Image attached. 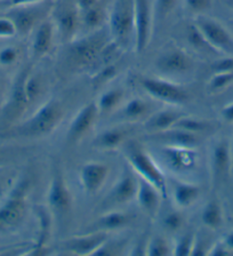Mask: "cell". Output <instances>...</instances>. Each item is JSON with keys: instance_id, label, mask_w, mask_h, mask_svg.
<instances>
[{"instance_id": "1", "label": "cell", "mask_w": 233, "mask_h": 256, "mask_svg": "<svg viewBox=\"0 0 233 256\" xmlns=\"http://www.w3.org/2000/svg\"><path fill=\"white\" fill-rule=\"evenodd\" d=\"M108 31L111 42L120 50L134 47L135 44V15L134 0H112L108 12Z\"/></svg>"}, {"instance_id": "2", "label": "cell", "mask_w": 233, "mask_h": 256, "mask_svg": "<svg viewBox=\"0 0 233 256\" xmlns=\"http://www.w3.org/2000/svg\"><path fill=\"white\" fill-rule=\"evenodd\" d=\"M111 42L109 31L101 29L88 32L86 36L69 42L68 58L77 68H87L94 64L102 52Z\"/></svg>"}, {"instance_id": "3", "label": "cell", "mask_w": 233, "mask_h": 256, "mask_svg": "<svg viewBox=\"0 0 233 256\" xmlns=\"http://www.w3.org/2000/svg\"><path fill=\"white\" fill-rule=\"evenodd\" d=\"M124 158L134 173L151 183L160 191L164 198H167L166 176L154 159L148 152L143 149L138 142H130L124 149Z\"/></svg>"}, {"instance_id": "4", "label": "cell", "mask_w": 233, "mask_h": 256, "mask_svg": "<svg viewBox=\"0 0 233 256\" xmlns=\"http://www.w3.org/2000/svg\"><path fill=\"white\" fill-rule=\"evenodd\" d=\"M29 191L30 180L20 178L0 204V231L15 229L22 223L26 213Z\"/></svg>"}, {"instance_id": "5", "label": "cell", "mask_w": 233, "mask_h": 256, "mask_svg": "<svg viewBox=\"0 0 233 256\" xmlns=\"http://www.w3.org/2000/svg\"><path fill=\"white\" fill-rule=\"evenodd\" d=\"M64 117V108L58 100H50L32 117L18 127V133L26 138H42L52 133Z\"/></svg>"}, {"instance_id": "6", "label": "cell", "mask_w": 233, "mask_h": 256, "mask_svg": "<svg viewBox=\"0 0 233 256\" xmlns=\"http://www.w3.org/2000/svg\"><path fill=\"white\" fill-rule=\"evenodd\" d=\"M194 24L212 50L226 55L233 54V37L231 32L218 20L202 14L196 16Z\"/></svg>"}, {"instance_id": "7", "label": "cell", "mask_w": 233, "mask_h": 256, "mask_svg": "<svg viewBox=\"0 0 233 256\" xmlns=\"http://www.w3.org/2000/svg\"><path fill=\"white\" fill-rule=\"evenodd\" d=\"M140 85L151 98L172 106H184L190 100L186 88L170 80L146 77L140 80Z\"/></svg>"}, {"instance_id": "8", "label": "cell", "mask_w": 233, "mask_h": 256, "mask_svg": "<svg viewBox=\"0 0 233 256\" xmlns=\"http://www.w3.org/2000/svg\"><path fill=\"white\" fill-rule=\"evenodd\" d=\"M135 44L134 50L138 54L146 50L151 42L154 28V0H134Z\"/></svg>"}, {"instance_id": "9", "label": "cell", "mask_w": 233, "mask_h": 256, "mask_svg": "<svg viewBox=\"0 0 233 256\" xmlns=\"http://www.w3.org/2000/svg\"><path fill=\"white\" fill-rule=\"evenodd\" d=\"M28 74H29V70L22 69L16 76L13 86L10 88V96L2 112V122L5 125H10L18 120L30 106L26 93V79Z\"/></svg>"}, {"instance_id": "10", "label": "cell", "mask_w": 233, "mask_h": 256, "mask_svg": "<svg viewBox=\"0 0 233 256\" xmlns=\"http://www.w3.org/2000/svg\"><path fill=\"white\" fill-rule=\"evenodd\" d=\"M47 202L50 210L60 218H66L72 210V204H74L72 194L68 186L66 176L58 167L55 168L52 176L48 188Z\"/></svg>"}, {"instance_id": "11", "label": "cell", "mask_w": 233, "mask_h": 256, "mask_svg": "<svg viewBox=\"0 0 233 256\" xmlns=\"http://www.w3.org/2000/svg\"><path fill=\"white\" fill-rule=\"evenodd\" d=\"M53 23L55 30L64 42L69 44L78 37V32L82 28L80 13L76 4H61L55 8Z\"/></svg>"}, {"instance_id": "12", "label": "cell", "mask_w": 233, "mask_h": 256, "mask_svg": "<svg viewBox=\"0 0 233 256\" xmlns=\"http://www.w3.org/2000/svg\"><path fill=\"white\" fill-rule=\"evenodd\" d=\"M194 62L186 50L180 48H170L156 60V70L164 74L180 76L194 70Z\"/></svg>"}, {"instance_id": "13", "label": "cell", "mask_w": 233, "mask_h": 256, "mask_svg": "<svg viewBox=\"0 0 233 256\" xmlns=\"http://www.w3.org/2000/svg\"><path fill=\"white\" fill-rule=\"evenodd\" d=\"M138 192V175L130 167H126L112 186L106 204L109 206H122L128 204L136 197Z\"/></svg>"}, {"instance_id": "14", "label": "cell", "mask_w": 233, "mask_h": 256, "mask_svg": "<svg viewBox=\"0 0 233 256\" xmlns=\"http://www.w3.org/2000/svg\"><path fill=\"white\" fill-rule=\"evenodd\" d=\"M98 116L100 112L96 103H88L85 106H82L70 124L66 134V141L70 144H74L82 140L94 127Z\"/></svg>"}, {"instance_id": "15", "label": "cell", "mask_w": 233, "mask_h": 256, "mask_svg": "<svg viewBox=\"0 0 233 256\" xmlns=\"http://www.w3.org/2000/svg\"><path fill=\"white\" fill-rule=\"evenodd\" d=\"M109 174L110 167L106 164L98 162L85 164L80 170V182L86 194H95L101 190Z\"/></svg>"}, {"instance_id": "16", "label": "cell", "mask_w": 233, "mask_h": 256, "mask_svg": "<svg viewBox=\"0 0 233 256\" xmlns=\"http://www.w3.org/2000/svg\"><path fill=\"white\" fill-rule=\"evenodd\" d=\"M106 232L92 231L90 234L72 237L63 244V248L66 252L76 255L95 254L104 242H106Z\"/></svg>"}, {"instance_id": "17", "label": "cell", "mask_w": 233, "mask_h": 256, "mask_svg": "<svg viewBox=\"0 0 233 256\" xmlns=\"http://www.w3.org/2000/svg\"><path fill=\"white\" fill-rule=\"evenodd\" d=\"M38 5L39 4L29 6H16L7 14L8 18L14 22L18 34H29L42 22V10L37 7Z\"/></svg>"}, {"instance_id": "18", "label": "cell", "mask_w": 233, "mask_h": 256, "mask_svg": "<svg viewBox=\"0 0 233 256\" xmlns=\"http://www.w3.org/2000/svg\"><path fill=\"white\" fill-rule=\"evenodd\" d=\"M233 166L232 150L226 140H220L215 144L212 150V175L214 181L218 183L223 181L230 173Z\"/></svg>"}, {"instance_id": "19", "label": "cell", "mask_w": 233, "mask_h": 256, "mask_svg": "<svg viewBox=\"0 0 233 256\" xmlns=\"http://www.w3.org/2000/svg\"><path fill=\"white\" fill-rule=\"evenodd\" d=\"M162 156L167 166L172 170L186 172L196 167V154L194 149L182 146H164Z\"/></svg>"}, {"instance_id": "20", "label": "cell", "mask_w": 233, "mask_h": 256, "mask_svg": "<svg viewBox=\"0 0 233 256\" xmlns=\"http://www.w3.org/2000/svg\"><path fill=\"white\" fill-rule=\"evenodd\" d=\"M162 194L154 186L148 183L146 180L138 176V192L135 199L138 200L140 207L150 218H156L159 213L162 205Z\"/></svg>"}, {"instance_id": "21", "label": "cell", "mask_w": 233, "mask_h": 256, "mask_svg": "<svg viewBox=\"0 0 233 256\" xmlns=\"http://www.w3.org/2000/svg\"><path fill=\"white\" fill-rule=\"evenodd\" d=\"M32 32L34 37L31 42V53L37 58H44L50 53L54 45V23L45 20L40 22Z\"/></svg>"}, {"instance_id": "22", "label": "cell", "mask_w": 233, "mask_h": 256, "mask_svg": "<svg viewBox=\"0 0 233 256\" xmlns=\"http://www.w3.org/2000/svg\"><path fill=\"white\" fill-rule=\"evenodd\" d=\"M156 138L164 146H182V148H191L196 149V146L199 143V135L188 133L178 128L172 127L170 130L162 133L154 134Z\"/></svg>"}, {"instance_id": "23", "label": "cell", "mask_w": 233, "mask_h": 256, "mask_svg": "<svg viewBox=\"0 0 233 256\" xmlns=\"http://www.w3.org/2000/svg\"><path fill=\"white\" fill-rule=\"evenodd\" d=\"M200 194H202V190L199 186L191 182L178 181L174 183V188H172V199L180 210L194 205L200 197Z\"/></svg>"}, {"instance_id": "24", "label": "cell", "mask_w": 233, "mask_h": 256, "mask_svg": "<svg viewBox=\"0 0 233 256\" xmlns=\"http://www.w3.org/2000/svg\"><path fill=\"white\" fill-rule=\"evenodd\" d=\"M182 116V112L176 110H162L148 117L144 126H146V130L151 133H162L174 127Z\"/></svg>"}, {"instance_id": "25", "label": "cell", "mask_w": 233, "mask_h": 256, "mask_svg": "<svg viewBox=\"0 0 233 256\" xmlns=\"http://www.w3.org/2000/svg\"><path fill=\"white\" fill-rule=\"evenodd\" d=\"M151 106L140 98H134L124 104L119 112V118L126 122H138L144 120L150 114Z\"/></svg>"}, {"instance_id": "26", "label": "cell", "mask_w": 233, "mask_h": 256, "mask_svg": "<svg viewBox=\"0 0 233 256\" xmlns=\"http://www.w3.org/2000/svg\"><path fill=\"white\" fill-rule=\"evenodd\" d=\"M132 218L127 213L120 210H110L102 215L94 224L93 231H116L127 226L130 223Z\"/></svg>"}, {"instance_id": "27", "label": "cell", "mask_w": 233, "mask_h": 256, "mask_svg": "<svg viewBox=\"0 0 233 256\" xmlns=\"http://www.w3.org/2000/svg\"><path fill=\"white\" fill-rule=\"evenodd\" d=\"M108 12L109 10H106L104 4L79 12L82 28L86 29L88 32L101 29L104 23L108 22Z\"/></svg>"}, {"instance_id": "28", "label": "cell", "mask_w": 233, "mask_h": 256, "mask_svg": "<svg viewBox=\"0 0 233 256\" xmlns=\"http://www.w3.org/2000/svg\"><path fill=\"white\" fill-rule=\"evenodd\" d=\"M38 220H39V234L36 245L30 250V254H42L45 253L47 242L50 240L52 231V216L48 213L46 208H38Z\"/></svg>"}, {"instance_id": "29", "label": "cell", "mask_w": 233, "mask_h": 256, "mask_svg": "<svg viewBox=\"0 0 233 256\" xmlns=\"http://www.w3.org/2000/svg\"><path fill=\"white\" fill-rule=\"evenodd\" d=\"M127 136V132L122 128H110L104 130L95 138V146L102 150H114L122 146Z\"/></svg>"}, {"instance_id": "30", "label": "cell", "mask_w": 233, "mask_h": 256, "mask_svg": "<svg viewBox=\"0 0 233 256\" xmlns=\"http://www.w3.org/2000/svg\"><path fill=\"white\" fill-rule=\"evenodd\" d=\"M202 221L204 226L216 230L222 226L224 221L223 207L218 199H212L204 207L202 213Z\"/></svg>"}, {"instance_id": "31", "label": "cell", "mask_w": 233, "mask_h": 256, "mask_svg": "<svg viewBox=\"0 0 233 256\" xmlns=\"http://www.w3.org/2000/svg\"><path fill=\"white\" fill-rule=\"evenodd\" d=\"M124 100V92L120 88H111L100 96L96 106L100 114H106L114 111Z\"/></svg>"}, {"instance_id": "32", "label": "cell", "mask_w": 233, "mask_h": 256, "mask_svg": "<svg viewBox=\"0 0 233 256\" xmlns=\"http://www.w3.org/2000/svg\"><path fill=\"white\" fill-rule=\"evenodd\" d=\"M175 128L182 130L188 133H192L196 135H199L204 132L210 130L212 128V125L210 122L204 120L202 118H196L192 117V116H186L183 114L182 117L178 119V122L175 124Z\"/></svg>"}, {"instance_id": "33", "label": "cell", "mask_w": 233, "mask_h": 256, "mask_svg": "<svg viewBox=\"0 0 233 256\" xmlns=\"http://www.w3.org/2000/svg\"><path fill=\"white\" fill-rule=\"evenodd\" d=\"M146 254L150 256H164L172 254V250L166 238L162 236H154L148 242Z\"/></svg>"}, {"instance_id": "34", "label": "cell", "mask_w": 233, "mask_h": 256, "mask_svg": "<svg viewBox=\"0 0 233 256\" xmlns=\"http://www.w3.org/2000/svg\"><path fill=\"white\" fill-rule=\"evenodd\" d=\"M233 84V72H218L212 74L208 82V90L212 93H220Z\"/></svg>"}, {"instance_id": "35", "label": "cell", "mask_w": 233, "mask_h": 256, "mask_svg": "<svg viewBox=\"0 0 233 256\" xmlns=\"http://www.w3.org/2000/svg\"><path fill=\"white\" fill-rule=\"evenodd\" d=\"M44 90V84L42 78L39 77V74H28L26 79V93L29 100L30 104L34 102L40 95L42 94Z\"/></svg>"}, {"instance_id": "36", "label": "cell", "mask_w": 233, "mask_h": 256, "mask_svg": "<svg viewBox=\"0 0 233 256\" xmlns=\"http://www.w3.org/2000/svg\"><path fill=\"white\" fill-rule=\"evenodd\" d=\"M178 0H154V22L170 16L178 6Z\"/></svg>"}, {"instance_id": "37", "label": "cell", "mask_w": 233, "mask_h": 256, "mask_svg": "<svg viewBox=\"0 0 233 256\" xmlns=\"http://www.w3.org/2000/svg\"><path fill=\"white\" fill-rule=\"evenodd\" d=\"M196 242V238L192 234H184L180 236L178 242H176L172 254L178 256L191 255L194 250V246Z\"/></svg>"}, {"instance_id": "38", "label": "cell", "mask_w": 233, "mask_h": 256, "mask_svg": "<svg viewBox=\"0 0 233 256\" xmlns=\"http://www.w3.org/2000/svg\"><path fill=\"white\" fill-rule=\"evenodd\" d=\"M184 224V216L178 210H170L164 214L162 218V226L170 232H178Z\"/></svg>"}, {"instance_id": "39", "label": "cell", "mask_w": 233, "mask_h": 256, "mask_svg": "<svg viewBox=\"0 0 233 256\" xmlns=\"http://www.w3.org/2000/svg\"><path fill=\"white\" fill-rule=\"evenodd\" d=\"M186 37H188V42H190L196 50H212L206 40H204V38L202 37V34H200V31L196 29V26L194 23H192L191 26H188V31H186Z\"/></svg>"}, {"instance_id": "40", "label": "cell", "mask_w": 233, "mask_h": 256, "mask_svg": "<svg viewBox=\"0 0 233 256\" xmlns=\"http://www.w3.org/2000/svg\"><path fill=\"white\" fill-rule=\"evenodd\" d=\"M188 12L192 14L202 15L204 14L212 6V0H184Z\"/></svg>"}, {"instance_id": "41", "label": "cell", "mask_w": 233, "mask_h": 256, "mask_svg": "<svg viewBox=\"0 0 233 256\" xmlns=\"http://www.w3.org/2000/svg\"><path fill=\"white\" fill-rule=\"evenodd\" d=\"M16 34H18V31H16L14 22L8 16L0 18V38L7 39L14 37Z\"/></svg>"}, {"instance_id": "42", "label": "cell", "mask_w": 233, "mask_h": 256, "mask_svg": "<svg viewBox=\"0 0 233 256\" xmlns=\"http://www.w3.org/2000/svg\"><path fill=\"white\" fill-rule=\"evenodd\" d=\"M212 74L218 72H233V56L226 55L212 64Z\"/></svg>"}, {"instance_id": "43", "label": "cell", "mask_w": 233, "mask_h": 256, "mask_svg": "<svg viewBox=\"0 0 233 256\" xmlns=\"http://www.w3.org/2000/svg\"><path fill=\"white\" fill-rule=\"evenodd\" d=\"M18 58V48L8 46L0 50V64L2 66H12Z\"/></svg>"}, {"instance_id": "44", "label": "cell", "mask_w": 233, "mask_h": 256, "mask_svg": "<svg viewBox=\"0 0 233 256\" xmlns=\"http://www.w3.org/2000/svg\"><path fill=\"white\" fill-rule=\"evenodd\" d=\"M116 66H114L112 63H108L104 66L101 70H100V72H98V77H96V79L100 80V82H108V80H110L111 78H114L116 76Z\"/></svg>"}, {"instance_id": "45", "label": "cell", "mask_w": 233, "mask_h": 256, "mask_svg": "<svg viewBox=\"0 0 233 256\" xmlns=\"http://www.w3.org/2000/svg\"><path fill=\"white\" fill-rule=\"evenodd\" d=\"M74 4L78 7L79 12H82L88 10V8L102 5L104 4V0H74Z\"/></svg>"}, {"instance_id": "46", "label": "cell", "mask_w": 233, "mask_h": 256, "mask_svg": "<svg viewBox=\"0 0 233 256\" xmlns=\"http://www.w3.org/2000/svg\"><path fill=\"white\" fill-rule=\"evenodd\" d=\"M220 114H222L223 119L226 120V122L233 124V102L224 106L222 109V112H220Z\"/></svg>"}, {"instance_id": "47", "label": "cell", "mask_w": 233, "mask_h": 256, "mask_svg": "<svg viewBox=\"0 0 233 256\" xmlns=\"http://www.w3.org/2000/svg\"><path fill=\"white\" fill-rule=\"evenodd\" d=\"M45 0H10V4L12 7L16 6H29V5H36V4H42Z\"/></svg>"}, {"instance_id": "48", "label": "cell", "mask_w": 233, "mask_h": 256, "mask_svg": "<svg viewBox=\"0 0 233 256\" xmlns=\"http://www.w3.org/2000/svg\"><path fill=\"white\" fill-rule=\"evenodd\" d=\"M223 242L226 244V247L233 253V231H231L230 234H226V237L224 239Z\"/></svg>"}, {"instance_id": "49", "label": "cell", "mask_w": 233, "mask_h": 256, "mask_svg": "<svg viewBox=\"0 0 233 256\" xmlns=\"http://www.w3.org/2000/svg\"><path fill=\"white\" fill-rule=\"evenodd\" d=\"M230 6L232 7V10H233V0H230Z\"/></svg>"}, {"instance_id": "50", "label": "cell", "mask_w": 233, "mask_h": 256, "mask_svg": "<svg viewBox=\"0 0 233 256\" xmlns=\"http://www.w3.org/2000/svg\"><path fill=\"white\" fill-rule=\"evenodd\" d=\"M232 158H233V151H232Z\"/></svg>"}]
</instances>
